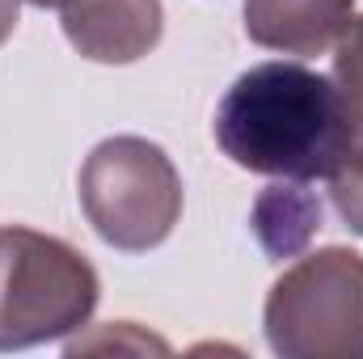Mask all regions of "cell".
Instances as JSON below:
<instances>
[{"instance_id":"1","label":"cell","mask_w":363,"mask_h":359,"mask_svg":"<svg viewBox=\"0 0 363 359\" xmlns=\"http://www.w3.org/2000/svg\"><path fill=\"white\" fill-rule=\"evenodd\" d=\"M211 131L233 165L283 182L330 178L351 148L334 81L291 60L241 72L220 97Z\"/></svg>"},{"instance_id":"2","label":"cell","mask_w":363,"mask_h":359,"mask_svg":"<svg viewBox=\"0 0 363 359\" xmlns=\"http://www.w3.org/2000/svg\"><path fill=\"white\" fill-rule=\"evenodd\" d=\"M101 283L93 263L26 224L0 228V351H26L89 326Z\"/></svg>"},{"instance_id":"3","label":"cell","mask_w":363,"mask_h":359,"mask_svg":"<svg viewBox=\"0 0 363 359\" xmlns=\"http://www.w3.org/2000/svg\"><path fill=\"white\" fill-rule=\"evenodd\" d=\"M262 321L283 359H363V254L325 245L296 258L274 279Z\"/></svg>"},{"instance_id":"4","label":"cell","mask_w":363,"mask_h":359,"mask_svg":"<svg viewBox=\"0 0 363 359\" xmlns=\"http://www.w3.org/2000/svg\"><path fill=\"white\" fill-rule=\"evenodd\" d=\"M81 207L106 245L144 254L157 250L182 220V174L161 144L114 136L81 165Z\"/></svg>"},{"instance_id":"5","label":"cell","mask_w":363,"mask_h":359,"mask_svg":"<svg viewBox=\"0 0 363 359\" xmlns=\"http://www.w3.org/2000/svg\"><path fill=\"white\" fill-rule=\"evenodd\" d=\"M165 30L161 0H72L64 4V34L93 64H135Z\"/></svg>"},{"instance_id":"6","label":"cell","mask_w":363,"mask_h":359,"mask_svg":"<svg viewBox=\"0 0 363 359\" xmlns=\"http://www.w3.org/2000/svg\"><path fill=\"white\" fill-rule=\"evenodd\" d=\"M355 0H245L250 43L283 55H321L338 43Z\"/></svg>"},{"instance_id":"7","label":"cell","mask_w":363,"mask_h":359,"mask_svg":"<svg viewBox=\"0 0 363 359\" xmlns=\"http://www.w3.org/2000/svg\"><path fill=\"white\" fill-rule=\"evenodd\" d=\"M250 228L271 258H296L321 228V203L304 190V182L267 186L250 211Z\"/></svg>"},{"instance_id":"8","label":"cell","mask_w":363,"mask_h":359,"mask_svg":"<svg viewBox=\"0 0 363 359\" xmlns=\"http://www.w3.org/2000/svg\"><path fill=\"white\" fill-rule=\"evenodd\" d=\"M334 89L351 127V144H363V17H351L334 43Z\"/></svg>"},{"instance_id":"9","label":"cell","mask_w":363,"mask_h":359,"mask_svg":"<svg viewBox=\"0 0 363 359\" xmlns=\"http://www.w3.org/2000/svg\"><path fill=\"white\" fill-rule=\"evenodd\" d=\"M330 199L347 220V228L363 237V144H351L342 161L330 170Z\"/></svg>"},{"instance_id":"10","label":"cell","mask_w":363,"mask_h":359,"mask_svg":"<svg viewBox=\"0 0 363 359\" xmlns=\"http://www.w3.org/2000/svg\"><path fill=\"white\" fill-rule=\"evenodd\" d=\"M17 30V0H0V43Z\"/></svg>"},{"instance_id":"11","label":"cell","mask_w":363,"mask_h":359,"mask_svg":"<svg viewBox=\"0 0 363 359\" xmlns=\"http://www.w3.org/2000/svg\"><path fill=\"white\" fill-rule=\"evenodd\" d=\"M30 4H38V9H64V4H72V0H30Z\"/></svg>"}]
</instances>
